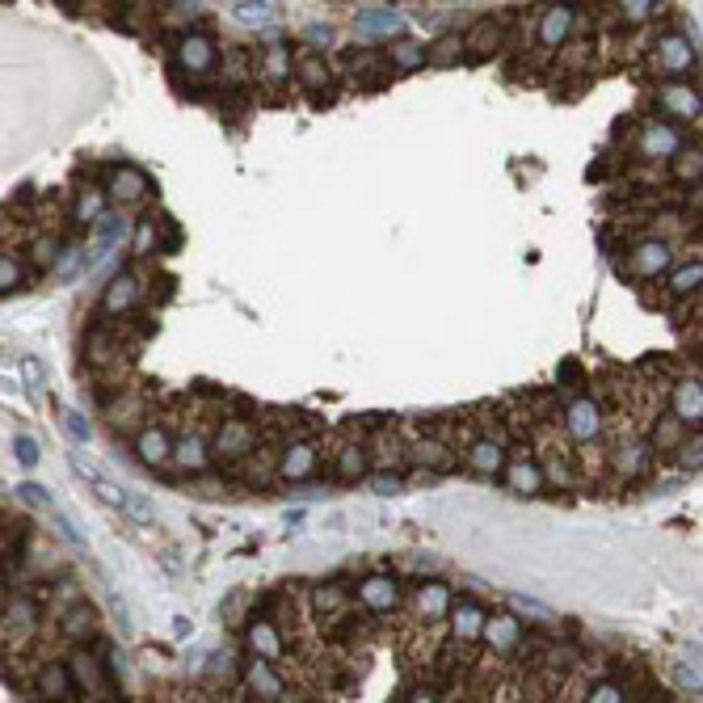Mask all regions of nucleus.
Returning a JSON list of instances; mask_svg holds the SVG:
<instances>
[{
  "label": "nucleus",
  "instance_id": "nucleus-20",
  "mask_svg": "<svg viewBox=\"0 0 703 703\" xmlns=\"http://www.w3.org/2000/svg\"><path fill=\"white\" fill-rule=\"evenodd\" d=\"M409 464L430 468V472H455L459 468V455L438 434H426V438H417V443L409 447Z\"/></svg>",
  "mask_w": 703,
  "mask_h": 703
},
{
  "label": "nucleus",
  "instance_id": "nucleus-8",
  "mask_svg": "<svg viewBox=\"0 0 703 703\" xmlns=\"http://www.w3.org/2000/svg\"><path fill=\"white\" fill-rule=\"evenodd\" d=\"M102 190H106L110 203L135 207V203H144V198H148L152 182H148L144 169H135V165H114V169L106 173V186H102Z\"/></svg>",
  "mask_w": 703,
  "mask_h": 703
},
{
  "label": "nucleus",
  "instance_id": "nucleus-3",
  "mask_svg": "<svg viewBox=\"0 0 703 703\" xmlns=\"http://www.w3.org/2000/svg\"><path fill=\"white\" fill-rule=\"evenodd\" d=\"M628 135H632V156L645 160V165H666L678 148H687V131L670 123V118H657V114L628 127Z\"/></svg>",
  "mask_w": 703,
  "mask_h": 703
},
{
  "label": "nucleus",
  "instance_id": "nucleus-31",
  "mask_svg": "<svg viewBox=\"0 0 703 703\" xmlns=\"http://www.w3.org/2000/svg\"><path fill=\"white\" fill-rule=\"evenodd\" d=\"M93 632H97V611L89 602H72V607L59 615V636L72 640V645H85V640H93Z\"/></svg>",
  "mask_w": 703,
  "mask_h": 703
},
{
  "label": "nucleus",
  "instance_id": "nucleus-55",
  "mask_svg": "<svg viewBox=\"0 0 703 703\" xmlns=\"http://www.w3.org/2000/svg\"><path fill=\"white\" fill-rule=\"evenodd\" d=\"M0 392H26L17 379H9V375H0Z\"/></svg>",
  "mask_w": 703,
  "mask_h": 703
},
{
  "label": "nucleus",
  "instance_id": "nucleus-1",
  "mask_svg": "<svg viewBox=\"0 0 703 703\" xmlns=\"http://www.w3.org/2000/svg\"><path fill=\"white\" fill-rule=\"evenodd\" d=\"M573 26H577V5H569V0H556V5L539 9L535 13V51H522L527 72H539L544 64H552L556 51L573 38Z\"/></svg>",
  "mask_w": 703,
  "mask_h": 703
},
{
  "label": "nucleus",
  "instance_id": "nucleus-29",
  "mask_svg": "<svg viewBox=\"0 0 703 703\" xmlns=\"http://www.w3.org/2000/svg\"><path fill=\"white\" fill-rule=\"evenodd\" d=\"M501 472H506V485L514 493H522V497H539V493H544V472H539V464H535L531 455H514Z\"/></svg>",
  "mask_w": 703,
  "mask_h": 703
},
{
  "label": "nucleus",
  "instance_id": "nucleus-27",
  "mask_svg": "<svg viewBox=\"0 0 703 703\" xmlns=\"http://www.w3.org/2000/svg\"><path fill=\"white\" fill-rule=\"evenodd\" d=\"M464 459H468V468L480 472V476H497L501 468H506V447L493 443V438L485 434H476L472 443L464 447Z\"/></svg>",
  "mask_w": 703,
  "mask_h": 703
},
{
  "label": "nucleus",
  "instance_id": "nucleus-12",
  "mask_svg": "<svg viewBox=\"0 0 703 703\" xmlns=\"http://www.w3.org/2000/svg\"><path fill=\"white\" fill-rule=\"evenodd\" d=\"M291 76H295V85H299V89H308V93L333 89V64L325 59V51L304 47V51H299V55L291 59Z\"/></svg>",
  "mask_w": 703,
  "mask_h": 703
},
{
  "label": "nucleus",
  "instance_id": "nucleus-53",
  "mask_svg": "<svg viewBox=\"0 0 703 703\" xmlns=\"http://www.w3.org/2000/svg\"><path fill=\"white\" fill-rule=\"evenodd\" d=\"M17 497L30 501V506H51V497H47L43 489H38V485H22V489H17Z\"/></svg>",
  "mask_w": 703,
  "mask_h": 703
},
{
  "label": "nucleus",
  "instance_id": "nucleus-30",
  "mask_svg": "<svg viewBox=\"0 0 703 703\" xmlns=\"http://www.w3.org/2000/svg\"><path fill=\"white\" fill-rule=\"evenodd\" d=\"M68 674H72V682H76V691H80V695L106 699L110 678L102 674V666H97V661H93L89 653H76V657H72V666H68Z\"/></svg>",
  "mask_w": 703,
  "mask_h": 703
},
{
  "label": "nucleus",
  "instance_id": "nucleus-38",
  "mask_svg": "<svg viewBox=\"0 0 703 703\" xmlns=\"http://www.w3.org/2000/svg\"><path fill=\"white\" fill-rule=\"evenodd\" d=\"M666 165H670V177H674V182L678 186H699V173H703V156H699V148H678L670 160H666Z\"/></svg>",
  "mask_w": 703,
  "mask_h": 703
},
{
  "label": "nucleus",
  "instance_id": "nucleus-25",
  "mask_svg": "<svg viewBox=\"0 0 703 703\" xmlns=\"http://www.w3.org/2000/svg\"><path fill=\"white\" fill-rule=\"evenodd\" d=\"M480 628H485V611L476 602H451V645L468 649L480 640Z\"/></svg>",
  "mask_w": 703,
  "mask_h": 703
},
{
  "label": "nucleus",
  "instance_id": "nucleus-23",
  "mask_svg": "<svg viewBox=\"0 0 703 703\" xmlns=\"http://www.w3.org/2000/svg\"><path fill=\"white\" fill-rule=\"evenodd\" d=\"M245 682H249V691L257 695V699H291L287 695V682L278 678V670H274V661H266V657H249L245 661Z\"/></svg>",
  "mask_w": 703,
  "mask_h": 703
},
{
  "label": "nucleus",
  "instance_id": "nucleus-52",
  "mask_svg": "<svg viewBox=\"0 0 703 703\" xmlns=\"http://www.w3.org/2000/svg\"><path fill=\"white\" fill-rule=\"evenodd\" d=\"M13 451H17V459H22V468H34L38 464V443L30 434H17L13 438Z\"/></svg>",
  "mask_w": 703,
  "mask_h": 703
},
{
  "label": "nucleus",
  "instance_id": "nucleus-13",
  "mask_svg": "<svg viewBox=\"0 0 703 703\" xmlns=\"http://www.w3.org/2000/svg\"><path fill=\"white\" fill-rule=\"evenodd\" d=\"M139 304H144V283H139L131 270L114 274L110 283H106V291H102V312H106V316H127V312H135Z\"/></svg>",
  "mask_w": 703,
  "mask_h": 703
},
{
  "label": "nucleus",
  "instance_id": "nucleus-57",
  "mask_svg": "<svg viewBox=\"0 0 703 703\" xmlns=\"http://www.w3.org/2000/svg\"><path fill=\"white\" fill-rule=\"evenodd\" d=\"M0 358H5V346H0Z\"/></svg>",
  "mask_w": 703,
  "mask_h": 703
},
{
  "label": "nucleus",
  "instance_id": "nucleus-48",
  "mask_svg": "<svg viewBox=\"0 0 703 703\" xmlns=\"http://www.w3.org/2000/svg\"><path fill=\"white\" fill-rule=\"evenodd\" d=\"M85 266V249H59V257H55V278L59 283H68V278Z\"/></svg>",
  "mask_w": 703,
  "mask_h": 703
},
{
  "label": "nucleus",
  "instance_id": "nucleus-44",
  "mask_svg": "<svg viewBox=\"0 0 703 703\" xmlns=\"http://www.w3.org/2000/svg\"><path fill=\"white\" fill-rule=\"evenodd\" d=\"M123 514L135 518L139 527H152V522H156V506H152V501H148L144 493H135V489L123 493Z\"/></svg>",
  "mask_w": 703,
  "mask_h": 703
},
{
  "label": "nucleus",
  "instance_id": "nucleus-39",
  "mask_svg": "<svg viewBox=\"0 0 703 703\" xmlns=\"http://www.w3.org/2000/svg\"><path fill=\"white\" fill-rule=\"evenodd\" d=\"M687 434H691V430L682 426L678 417H653V421H649V447H653V451H674Z\"/></svg>",
  "mask_w": 703,
  "mask_h": 703
},
{
  "label": "nucleus",
  "instance_id": "nucleus-16",
  "mask_svg": "<svg viewBox=\"0 0 703 703\" xmlns=\"http://www.w3.org/2000/svg\"><path fill=\"white\" fill-rule=\"evenodd\" d=\"M253 447H257V426H249V421H240V417L224 421V426H219V434H215V455L224 459V464H236V459H245Z\"/></svg>",
  "mask_w": 703,
  "mask_h": 703
},
{
  "label": "nucleus",
  "instance_id": "nucleus-24",
  "mask_svg": "<svg viewBox=\"0 0 703 703\" xmlns=\"http://www.w3.org/2000/svg\"><path fill=\"white\" fill-rule=\"evenodd\" d=\"M367 468H371L367 443H346V447H337L333 459H329V472H333L337 485H354L358 476H367Z\"/></svg>",
  "mask_w": 703,
  "mask_h": 703
},
{
  "label": "nucleus",
  "instance_id": "nucleus-10",
  "mask_svg": "<svg viewBox=\"0 0 703 703\" xmlns=\"http://www.w3.org/2000/svg\"><path fill=\"white\" fill-rule=\"evenodd\" d=\"M506 34H510V22L506 17H476V26L464 34V55L472 59H489L506 47Z\"/></svg>",
  "mask_w": 703,
  "mask_h": 703
},
{
  "label": "nucleus",
  "instance_id": "nucleus-42",
  "mask_svg": "<svg viewBox=\"0 0 703 703\" xmlns=\"http://www.w3.org/2000/svg\"><path fill=\"white\" fill-rule=\"evenodd\" d=\"M232 17L240 26H266V22L278 17V5H274V0H236Z\"/></svg>",
  "mask_w": 703,
  "mask_h": 703
},
{
  "label": "nucleus",
  "instance_id": "nucleus-45",
  "mask_svg": "<svg viewBox=\"0 0 703 703\" xmlns=\"http://www.w3.org/2000/svg\"><path fill=\"white\" fill-rule=\"evenodd\" d=\"M26 287V274H22V257L13 253H0V295L9 291H22Z\"/></svg>",
  "mask_w": 703,
  "mask_h": 703
},
{
  "label": "nucleus",
  "instance_id": "nucleus-21",
  "mask_svg": "<svg viewBox=\"0 0 703 703\" xmlns=\"http://www.w3.org/2000/svg\"><path fill=\"white\" fill-rule=\"evenodd\" d=\"M266 85V89H283L291 85V47L283 43H270L266 51L257 55V72H253V85Z\"/></svg>",
  "mask_w": 703,
  "mask_h": 703
},
{
  "label": "nucleus",
  "instance_id": "nucleus-5",
  "mask_svg": "<svg viewBox=\"0 0 703 703\" xmlns=\"http://www.w3.org/2000/svg\"><path fill=\"white\" fill-rule=\"evenodd\" d=\"M219 68V43L207 30H186L173 43V72L177 76H207Z\"/></svg>",
  "mask_w": 703,
  "mask_h": 703
},
{
  "label": "nucleus",
  "instance_id": "nucleus-43",
  "mask_svg": "<svg viewBox=\"0 0 703 703\" xmlns=\"http://www.w3.org/2000/svg\"><path fill=\"white\" fill-rule=\"evenodd\" d=\"M367 451H371V459L379 468H392V464H405V459H409V447L400 443L396 434H379L375 447H367Z\"/></svg>",
  "mask_w": 703,
  "mask_h": 703
},
{
  "label": "nucleus",
  "instance_id": "nucleus-18",
  "mask_svg": "<svg viewBox=\"0 0 703 703\" xmlns=\"http://www.w3.org/2000/svg\"><path fill=\"white\" fill-rule=\"evenodd\" d=\"M169 464L177 472H190V476H203L211 468V447H207V438L198 434V430H186L182 438H173V455H169Z\"/></svg>",
  "mask_w": 703,
  "mask_h": 703
},
{
  "label": "nucleus",
  "instance_id": "nucleus-49",
  "mask_svg": "<svg viewBox=\"0 0 703 703\" xmlns=\"http://www.w3.org/2000/svg\"><path fill=\"white\" fill-rule=\"evenodd\" d=\"M586 699H594V703H619V699H628V687H619V682L602 678V682H590Z\"/></svg>",
  "mask_w": 703,
  "mask_h": 703
},
{
  "label": "nucleus",
  "instance_id": "nucleus-22",
  "mask_svg": "<svg viewBox=\"0 0 703 703\" xmlns=\"http://www.w3.org/2000/svg\"><path fill=\"white\" fill-rule=\"evenodd\" d=\"M451 590L443 586V581H421V586L413 590V615L417 624H438L447 611H451Z\"/></svg>",
  "mask_w": 703,
  "mask_h": 703
},
{
  "label": "nucleus",
  "instance_id": "nucleus-9",
  "mask_svg": "<svg viewBox=\"0 0 703 703\" xmlns=\"http://www.w3.org/2000/svg\"><path fill=\"white\" fill-rule=\"evenodd\" d=\"M480 640L489 645V653L497 661H510L522 645V624L510 615V611H501V615H485V628H480Z\"/></svg>",
  "mask_w": 703,
  "mask_h": 703
},
{
  "label": "nucleus",
  "instance_id": "nucleus-15",
  "mask_svg": "<svg viewBox=\"0 0 703 703\" xmlns=\"http://www.w3.org/2000/svg\"><path fill=\"white\" fill-rule=\"evenodd\" d=\"M666 405L674 409V417H678L687 430L699 426V421H703V384H699V371L687 375V379H678V384H670Z\"/></svg>",
  "mask_w": 703,
  "mask_h": 703
},
{
  "label": "nucleus",
  "instance_id": "nucleus-34",
  "mask_svg": "<svg viewBox=\"0 0 703 703\" xmlns=\"http://www.w3.org/2000/svg\"><path fill=\"white\" fill-rule=\"evenodd\" d=\"M611 13H615V22L624 26V30H636V26H649L657 9H661V0H607Z\"/></svg>",
  "mask_w": 703,
  "mask_h": 703
},
{
  "label": "nucleus",
  "instance_id": "nucleus-47",
  "mask_svg": "<svg viewBox=\"0 0 703 703\" xmlns=\"http://www.w3.org/2000/svg\"><path fill=\"white\" fill-rule=\"evenodd\" d=\"M59 421H64V430H68L72 443H93V426H89V417H85V413L64 409V413H59Z\"/></svg>",
  "mask_w": 703,
  "mask_h": 703
},
{
  "label": "nucleus",
  "instance_id": "nucleus-36",
  "mask_svg": "<svg viewBox=\"0 0 703 703\" xmlns=\"http://www.w3.org/2000/svg\"><path fill=\"white\" fill-rule=\"evenodd\" d=\"M459 59H464V34L459 30L438 34L426 47V64H434V68H451V64H459Z\"/></svg>",
  "mask_w": 703,
  "mask_h": 703
},
{
  "label": "nucleus",
  "instance_id": "nucleus-19",
  "mask_svg": "<svg viewBox=\"0 0 703 703\" xmlns=\"http://www.w3.org/2000/svg\"><path fill=\"white\" fill-rule=\"evenodd\" d=\"M135 455L144 459L148 468H169L173 455V434L160 426V421H144V430L135 434Z\"/></svg>",
  "mask_w": 703,
  "mask_h": 703
},
{
  "label": "nucleus",
  "instance_id": "nucleus-32",
  "mask_svg": "<svg viewBox=\"0 0 703 703\" xmlns=\"http://www.w3.org/2000/svg\"><path fill=\"white\" fill-rule=\"evenodd\" d=\"M245 640L253 657H266V661H283V636H278V624H270V619H253V624L245 628Z\"/></svg>",
  "mask_w": 703,
  "mask_h": 703
},
{
  "label": "nucleus",
  "instance_id": "nucleus-6",
  "mask_svg": "<svg viewBox=\"0 0 703 703\" xmlns=\"http://www.w3.org/2000/svg\"><path fill=\"white\" fill-rule=\"evenodd\" d=\"M674 270V240H661V236H645L636 240V245L628 249V274L632 278H661Z\"/></svg>",
  "mask_w": 703,
  "mask_h": 703
},
{
  "label": "nucleus",
  "instance_id": "nucleus-11",
  "mask_svg": "<svg viewBox=\"0 0 703 703\" xmlns=\"http://www.w3.org/2000/svg\"><path fill=\"white\" fill-rule=\"evenodd\" d=\"M358 602H363L371 615H392V611H400L405 594H400V581L392 573H371L363 586H358Z\"/></svg>",
  "mask_w": 703,
  "mask_h": 703
},
{
  "label": "nucleus",
  "instance_id": "nucleus-46",
  "mask_svg": "<svg viewBox=\"0 0 703 703\" xmlns=\"http://www.w3.org/2000/svg\"><path fill=\"white\" fill-rule=\"evenodd\" d=\"M55 257H59V236L55 232H38L34 240H30V261L34 266H55Z\"/></svg>",
  "mask_w": 703,
  "mask_h": 703
},
{
  "label": "nucleus",
  "instance_id": "nucleus-7",
  "mask_svg": "<svg viewBox=\"0 0 703 703\" xmlns=\"http://www.w3.org/2000/svg\"><path fill=\"white\" fill-rule=\"evenodd\" d=\"M602 426H607V413L594 396H569L565 405V438L569 443H590V438H602Z\"/></svg>",
  "mask_w": 703,
  "mask_h": 703
},
{
  "label": "nucleus",
  "instance_id": "nucleus-28",
  "mask_svg": "<svg viewBox=\"0 0 703 703\" xmlns=\"http://www.w3.org/2000/svg\"><path fill=\"white\" fill-rule=\"evenodd\" d=\"M316 459H320V451L312 443H287L283 451H278V476L283 480H308L316 472Z\"/></svg>",
  "mask_w": 703,
  "mask_h": 703
},
{
  "label": "nucleus",
  "instance_id": "nucleus-54",
  "mask_svg": "<svg viewBox=\"0 0 703 703\" xmlns=\"http://www.w3.org/2000/svg\"><path fill=\"white\" fill-rule=\"evenodd\" d=\"M308 38H312V43H325V47H329V43H333V30H329V26H312Z\"/></svg>",
  "mask_w": 703,
  "mask_h": 703
},
{
  "label": "nucleus",
  "instance_id": "nucleus-17",
  "mask_svg": "<svg viewBox=\"0 0 703 703\" xmlns=\"http://www.w3.org/2000/svg\"><path fill=\"white\" fill-rule=\"evenodd\" d=\"M68 464H72V472L80 476V480H85V485L97 493V501H102V506H110V510H123V485H114V480L102 472V468H97V464H89V459L85 455H80V451H72L68 455Z\"/></svg>",
  "mask_w": 703,
  "mask_h": 703
},
{
  "label": "nucleus",
  "instance_id": "nucleus-37",
  "mask_svg": "<svg viewBox=\"0 0 703 703\" xmlns=\"http://www.w3.org/2000/svg\"><path fill=\"white\" fill-rule=\"evenodd\" d=\"M699 283H703V261L695 253L691 261H682V266L670 274V299H695Z\"/></svg>",
  "mask_w": 703,
  "mask_h": 703
},
{
  "label": "nucleus",
  "instance_id": "nucleus-50",
  "mask_svg": "<svg viewBox=\"0 0 703 703\" xmlns=\"http://www.w3.org/2000/svg\"><path fill=\"white\" fill-rule=\"evenodd\" d=\"M17 371H22V388H43V379H47V367L38 363V358H22V363H17Z\"/></svg>",
  "mask_w": 703,
  "mask_h": 703
},
{
  "label": "nucleus",
  "instance_id": "nucleus-4",
  "mask_svg": "<svg viewBox=\"0 0 703 703\" xmlns=\"http://www.w3.org/2000/svg\"><path fill=\"white\" fill-rule=\"evenodd\" d=\"M645 102L657 118H670V123H678V127H699V89L687 76L657 80Z\"/></svg>",
  "mask_w": 703,
  "mask_h": 703
},
{
  "label": "nucleus",
  "instance_id": "nucleus-51",
  "mask_svg": "<svg viewBox=\"0 0 703 703\" xmlns=\"http://www.w3.org/2000/svg\"><path fill=\"white\" fill-rule=\"evenodd\" d=\"M367 485H371L375 497H396L400 489H405V480H400V476H388V472H375V476L367 480Z\"/></svg>",
  "mask_w": 703,
  "mask_h": 703
},
{
  "label": "nucleus",
  "instance_id": "nucleus-40",
  "mask_svg": "<svg viewBox=\"0 0 703 703\" xmlns=\"http://www.w3.org/2000/svg\"><path fill=\"white\" fill-rule=\"evenodd\" d=\"M106 203H110V198H106L102 186L80 190V194H76V207H72V224H76V228H93V219L106 211Z\"/></svg>",
  "mask_w": 703,
  "mask_h": 703
},
{
  "label": "nucleus",
  "instance_id": "nucleus-56",
  "mask_svg": "<svg viewBox=\"0 0 703 703\" xmlns=\"http://www.w3.org/2000/svg\"><path fill=\"white\" fill-rule=\"evenodd\" d=\"M59 5H64L68 13H80V9H76V0H59Z\"/></svg>",
  "mask_w": 703,
  "mask_h": 703
},
{
  "label": "nucleus",
  "instance_id": "nucleus-26",
  "mask_svg": "<svg viewBox=\"0 0 703 703\" xmlns=\"http://www.w3.org/2000/svg\"><path fill=\"white\" fill-rule=\"evenodd\" d=\"M384 59L392 76H409V72H421L426 68V43H417V38H392L384 47Z\"/></svg>",
  "mask_w": 703,
  "mask_h": 703
},
{
  "label": "nucleus",
  "instance_id": "nucleus-2",
  "mask_svg": "<svg viewBox=\"0 0 703 703\" xmlns=\"http://www.w3.org/2000/svg\"><path fill=\"white\" fill-rule=\"evenodd\" d=\"M640 59H645V72L653 80H674V76H691L699 68V47L682 30H657Z\"/></svg>",
  "mask_w": 703,
  "mask_h": 703
},
{
  "label": "nucleus",
  "instance_id": "nucleus-14",
  "mask_svg": "<svg viewBox=\"0 0 703 703\" xmlns=\"http://www.w3.org/2000/svg\"><path fill=\"white\" fill-rule=\"evenodd\" d=\"M341 68L363 80L367 89H379L392 76L388 59H384V51H379V47H354V51H346V55H341Z\"/></svg>",
  "mask_w": 703,
  "mask_h": 703
},
{
  "label": "nucleus",
  "instance_id": "nucleus-33",
  "mask_svg": "<svg viewBox=\"0 0 703 703\" xmlns=\"http://www.w3.org/2000/svg\"><path fill=\"white\" fill-rule=\"evenodd\" d=\"M219 64H224V85H228V89L253 85V72H257V55H253V51L232 47V51L219 55Z\"/></svg>",
  "mask_w": 703,
  "mask_h": 703
},
{
  "label": "nucleus",
  "instance_id": "nucleus-41",
  "mask_svg": "<svg viewBox=\"0 0 703 703\" xmlns=\"http://www.w3.org/2000/svg\"><path fill=\"white\" fill-rule=\"evenodd\" d=\"M354 26H358V34H363V38H392L400 30V17L388 13V9H363Z\"/></svg>",
  "mask_w": 703,
  "mask_h": 703
},
{
  "label": "nucleus",
  "instance_id": "nucleus-35",
  "mask_svg": "<svg viewBox=\"0 0 703 703\" xmlns=\"http://www.w3.org/2000/svg\"><path fill=\"white\" fill-rule=\"evenodd\" d=\"M38 695H47V699H80L68 666H55V661H47V666L38 670Z\"/></svg>",
  "mask_w": 703,
  "mask_h": 703
}]
</instances>
